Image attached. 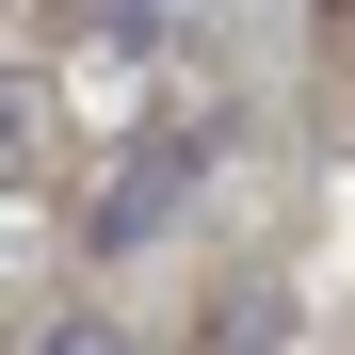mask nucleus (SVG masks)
<instances>
[{
    "mask_svg": "<svg viewBox=\"0 0 355 355\" xmlns=\"http://www.w3.org/2000/svg\"><path fill=\"white\" fill-rule=\"evenodd\" d=\"M49 355H113V339H49Z\"/></svg>",
    "mask_w": 355,
    "mask_h": 355,
    "instance_id": "1",
    "label": "nucleus"
}]
</instances>
